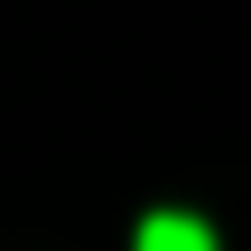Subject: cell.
Returning <instances> with one entry per match:
<instances>
[{
  "mask_svg": "<svg viewBox=\"0 0 251 251\" xmlns=\"http://www.w3.org/2000/svg\"><path fill=\"white\" fill-rule=\"evenodd\" d=\"M133 251H220V235L196 212H149L141 235H133Z\"/></svg>",
  "mask_w": 251,
  "mask_h": 251,
  "instance_id": "obj_1",
  "label": "cell"
}]
</instances>
